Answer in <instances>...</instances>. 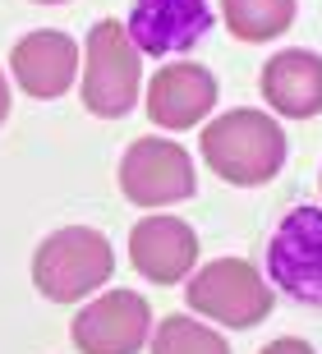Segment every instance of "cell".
I'll list each match as a JSON object with an SVG mask.
<instances>
[{"instance_id":"obj_1","label":"cell","mask_w":322,"mask_h":354,"mask_svg":"<svg viewBox=\"0 0 322 354\" xmlns=\"http://www.w3.org/2000/svg\"><path fill=\"white\" fill-rule=\"evenodd\" d=\"M198 143H203L207 171L221 175L226 184H240V189L276 180V171L285 166L281 120L267 115V111H253V106H240V111L207 120Z\"/></svg>"},{"instance_id":"obj_2","label":"cell","mask_w":322,"mask_h":354,"mask_svg":"<svg viewBox=\"0 0 322 354\" xmlns=\"http://www.w3.org/2000/svg\"><path fill=\"white\" fill-rule=\"evenodd\" d=\"M116 272L111 239L92 225H64L46 235L33 253V286L51 304H78L97 286H106Z\"/></svg>"},{"instance_id":"obj_3","label":"cell","mask_w":322,"mask_h":354,"mask_svg":"<svg viewBox=\"0 0 322 354\" xmlns=\"http://www.w3.org/2000/svg\"><path fill=\"white\" fill-rule=\"evenodd\" d=\"M78 74H83V106L97 120H120L134 111L143 88V60L120 19L92 24Z\"/></svg>"},{"instance_id":"obj_4","label":"cell","mask_w":322,"mask_h":354,"mask_svg":"<svg viewBox=\"0 0 322 354\" xmlns=\"http://www.w3.org/2000/svg\"><path fill=\"white\" fill-rule=\"evenodd\" d=\"M184 299L198 317L207 322H217V327H258L262 317L271 313V304H276V290L258 276L253 263L244 258H212L207 267L189 276V290H184Z\"/></svg>"},{"instance_id":"obj_5","label":"cell","mask_w":322,"mask_h":354,"mask_svg":"<svg viewBox=\"0 0 322 354\" xmlns=\"http://www.w3.org/2000/svg\"><path fill=\"white\" fill-rule=\"evenodd\" d=\"M267 276L295 304L322 308V207L304 203L281 216L267 244Z\"/></svg>"},{"instance_id":"obj_6","label":"cell","mask_w":322,"mask_h":354,"mask_svg":"<svg viewBox=\"0 0 322 354\" xmlns=\"http://www.w3.org/2000/svg\"><path fill=\"white\" fill-rule=\"evenodd\" d=\"M198 189L193 161L170 138H134L120 157V194L134 207H170Z\"/></svg>"},{"instance_id":"obj_7","label":"cell","mask_w":322,"mask_h":354,"mask_svg":"<svg viewBox=\"0 0 322 354\" xmlns=\"http://www.w3.org/2000/svg\"><path fill=\"white\" fill-rule=\"evenodd\" d=\"M78 354H138L152 336V308L138 290H106L74 317Z\"/></svg>"},{"instance_id":"obj_8","label":"cell","mask_w":322,"mask_h":354,"mask_svg":"<svg viewBox=\"0 0 322 354\" xmlns=\"http://www.w3.org/2000/svg\"><path fill=\"white\" fill-rule=\"evenodd\" d=\"M212 0H134L125 32L138 55H180L212 32Z\"/></svg>"},{"instance_id":"obj_9","label":"cell","mask_w":322,"mask_h":354,"mask_svg":"<svg viewBox=\"0 0 322 354\" xmlns=\"http://www.w3.org/2000/svg\"><path fill=\"white\" fill-rule=\"evenodd\" d=\"M129 263L152 286H175L198 267V235L180 216H143L129 230Z\"/></svg>"},{"instance_id":"obj_10","label":"cell","mask_w":322,"mask_h":354,"mask_svg":"<svg viewBox=\"0 0 322 354\" xmlns=\"http://www.w3.org/2000/svg\"><path fill=\"white\" fill-rule=\"evenodd\" d=\"M217 106V79L207 65H166L156 69L152 83H147V120L156 129H170V133H184V129H198Z\"/></svg>"},{"instance_id":"obj_11","label":"cell","mask_w":322,"mask_h":354,"mask_svg":"<svg viewBox=\"0 0 322 354\" xmlns=\"http://www.w3.org/2000/svg\"><path fill=\"white\" fill-rule=\"evenodd\" d=\"M10 69L28 97L51 102V97H64L69 83L78 79V46L60 28H37L10 51Z\"/></svg>"},{"instance_id":"obj_12","label":"cell","mask_w":322,"mask_h":354,"mask_svg":"<svg viewBox=\"0 0 322 354\" xmlns=\"http://www.w3.org/2000/svg\"><path fill=\"white\" fill-rule=\"evenodd\" d=\"M262 102L285 120H313L322 111V55L304 51V46H290V51H276L262 65Z\"/></svg>"},{"instance_id":"obj_13","label":"cell","mask_w":322,"mask_h":354,"mask_svg":"<svg viewBox=\"0 0 322 354\" xmlns=\"http://www.w3.org/2000/svg\"><path fill=\"white\" fill-rule=\"evenodd\" d=\"M295 0H221V19L240 41H271L295 24Z\"/></svg>"},{"instance_id":"obj_14","label":"cell","mask_w":322,"mask_h":354,"mask_svg":"<svg viewBox=\"0 0 322 354\" xmlns=\"http://www.w3.org/2000/svg\"><path fill=\"white\" fill-rule=\"evenodd\" d=\"M147 345H152V354H231L221 331H212L189 313H170L166 322H156Z\"/></svg>"},{"instance_id":"obj_15","label":"cell","mask_w":322,"mask_h":354,"mask_svg":"<svg viewBox=\"0 0 322 354\" xmlns=\"http://www.w3.org/2000/svg\"><path fill=\"white\" fill-rule=\"evenodd\" d=\"M262 354H313L309 341H299V336H281V341L262 345Z\"/></svg>"},{"instance_id":"obj_16","label":"cell","mask_w":322,"mask_h":354,"mask_svg":"<svg viewBox=\"0 0 322 354\" xmlns=\"http://www.w3.org/2000/svg\"><path fill=\"white\" fill-rule=\"evenodd\" d=\"M5 115H10V83L0 74V124H5Z\"/></svg>"},{"instance_id":"obj_17","label":"cell","mask_w":322,"mask_h":354,"mask_svg":"<svg viewBox=\"0 0 322 354\" xmlns=\"http://www.w3.org/2000/svg\"><path fill=\"white\" fill-rule=\"evenodd\" d=\"M37 5H64V0H37Z\"/></svg>"},{"instance_id":"obj_18","label":"cell","mask_w":322,"mask_h":354,"mask_svg":"<svg viewBox=\"0 0 322 354\" xmlns=\"http://www.w3.org/2000/svg\"><path fill=\"white\" fill-rule=\"evenodd\" d=\"M318 184H322V175H318Z\"/></svg>"}]
</instances>
